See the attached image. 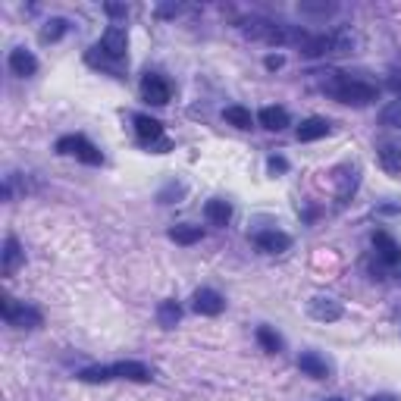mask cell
I'll use <instances>...</instances> for the list:
<instances>
[{"label":"cell","mask_w":401,"mask_h":401,"mask_svg":"<svg viewBox=\"0 0 401 401\" xmlns=\"http://www.w3.org/2000/svg\"><path fill=\"white\" fill-rule=\"evenodd\" d=\"M326 401H345V398H326Z\"/></svg>","instance_id":"4dcf8cb0"},{"label":"cell","mask_w":401,"mask_h":401,"mask_svg":"<svg viewBox=\"0 0 401 401\" xmlns=\"http://www.w3.org/2000/svg\"><path fill=\"white\" fill-rule=\"evenodd\" d=\"M10 70H13V75H22V79H28V75L38 72V60H35V54H28L26 48H16V50L10 54Z\"/></svg>","instance_id":"8fae6325"},{"label":"cell","mask_w":401,"mask_h":401,"mask_svg":"<svg viewBox=\"0 0 401 401\" xmlns=\"http://www.w3.org/2000/svg\"><path fill=\"white\" fill-rule=\"evenodd\" d=\"M298 370H301V373H307V376H314V380H326V376L332 373V367L320 358V354H314V351L301 354V358H298Z\"/></svg>","instance_id":"30bf717a"},{"label":"cell","mask_w":401,"mask_h":401,"mask_svg":"<svg viewBox=\"0 0 401 401\" xmlns=\"http://www.w3.org/2000/svg\"><path fill=\"white\" fill-rule=\"evenodd\" d=\"M307 314L314 317V320H320V323H332V320H339V317H342V304H339V301H332V298H314L307 304Z\"/></svg>","instance_id":"9c48e42d"},{"label":"cell","mask_w":401,"mask_h":401,"mask_svg":"<svg viewBox=\"0 0 401 401\" xmlns=\"http://www.w3.org/2000/svg\"><path fill=\"white\" fill-rule=\"evenodd\" d=\"M192 307L198 310V314H204V317H216V314H223L226 301H223V295L214 292V289H198L194 292V298H192Z\"/></svg>","instance_id":"8992f818"},{"label":"cell","mask_w":401,"mask_h":401,"mask_svg":"<svg viewBox=\"0 0 401 401\" xmlns=\"http://www.w3.org/2000/svg\"><path fill=\"white\" fill-rule=\"evenodd\" d=\"M57 150H60V154L79 157V160L88 163V166H101L104 163V154L85 138V135H63V138L57 141Z\"/></svg>","instance_id":"7a4b0ae2"},{"label":"cell","mask_w":401,"mask_h":401,"mask_svg":"<svg viewBox=\"0 0 401 401\" xmlns=\"http://www.w3.org/2000/svg\"><path fill=\"white\" fill-rule=\"evenodd\" d=\"M135 132H138L141 141H157L163 138V123L154 116H135Z\"/></svg>","instance_id":"2e32d148"},{"label":"cell","mask_w":401,"mask_h":401,"mask_svg":"<svg viewBox=\"0 0 401 401\" xmlns=\"http://www.w3.org/2000/svg\"><path fill=\"white\" fill-rule=\"evenodd\" d=\"M22 263H26V251L19 248L16 238H6V241H4V273H6V276L16 273Z\"/></svg>","instance_id":"4fadbf2b"},{"label":"cell","mask_w":401,"mask_h":401,"mask_svg":"<svg viewBox=\"0 0 401 401\" xmlns=\"http://www.w3.org/2000/svg\"><path fill=\"white\" fill-rule=\"evenodd\" d=\"M79 380L82 383H110L113 370L110 367H85V370H79Z\"/></svg>","instance_id":"cb8c5ba5"},{"label":"cell","mask_w":401,"mask_h":401,"mask_svg":"<svg viewBox=\"0 0 401 401\" xmlns=\"http://www.w3.org/2000/svg\"><path fill=\"white\" fill-rule=\"evenodd\" d=\"M254 245L260 248V251H267V254H282V251H289L292 238L285 236V232L263 229V232H257V236H254Z\"/></svg>","instance_id":"52a82bcc"},{"label":"cell","mask_w":401,"mask_h":401,"mask_svg":"<svg viewBox=\"0 0 401 401\" xmlns=\"http://www.w3.org/2000/svg\"><path fill=\"white\" fill-rule=\"evenodd\" d=\"M107 13H110V16H126V6H116V4H107Z\"/></svg>","instance_id":"4316f807"},{"label":"cell","mask_w":401,"mask_h":401,"mask_svg":"<svg viewBox=\"0 0 401 401\" xmlns=\"http://www.w3.org/2000/svg\"><path fill=\"white\" fill-rule=\"evenodd\" d=\"M373 245H376V251H380V257L385 263H401V248L385 236V232H373Z\"/></svg>","instance_id":"e0dca14e"},{"label":"cell","mask_w":401,"mask_h":401,"mask_svg":"<svg viewBox=\"0 0 401 401\" xmlns=\"http://www.w3.org/2000/svg\"><path fill=\"white\" fill-rule=\"evenodd\" d=\"M257 342H260V348H263V351H270V354H279V351H282V339H279L270 326H260V329H257Z\"/></svg>","instance_id":"603a6c76"},{"label":"cell","mask_w":401,"mask_h":401,"mask_svg":"<svg viewBox=\"0 0 401 401\" xmlns=\"http://www.w3.org/2000/svg\"><path fill=\"white\" fill-rule=\"evenodd\" d=\"M270 170H285V160L282 157H270Z\"/></svg>","instance_id":"83f0119b"},{"label":"cell","mask_w":401,"mask_h":401,"mask_svg":"<svg viewBox=\"0 0 401 401\" xmlns=\"http://www.w3.org/2000/svg\"><path fill=\"white\" fill-rule=\"evenodd\" d=\"M223 119H226L229 126H236V128H251V126H254L251 110H245V107H226Z\"/></svg>","instance_id":"44dd1931"},{"label":"cell","mask_w":401,"mask_h":401,"mask_svg":"<svg viewBox=\"0 0 401 401\" xmlns=\"http://www.w3.org/2000/svg\"><path fill=\"white\" fill-rule=\"evenodd\" d=\"M4 320L10 323V326H19V329H38L41 326V314H38L35 307H28L26 301H16L6 295L4 298Z\"/></svg>","instance_id":"3957f363"},{"label":"cell","mask_w":401,"mask_h":401,"mask_svg":"<svg viewBox=\"0 0 401 401\" xmlns=\"http://www.w3.org/2000/svg\"><path fill=\"white\" fill-rule=\"evenodd\" d=\"M282 63H285V60L279 57V54H270L267 60H263V66H267V70H279V66H282Z\"/></svg>","instance_id":"484cf974"},{"label":"cell","mask_w":401,"mask_h":401,"mask_svg":"<svg viewBox=\"0 0 401 401\" xmlns=\"http://www.w3.org/2000/svg\"><path fill=\"white\" fill-rule=\"evenodd\" d=\"M370 401H398V398H392V395H373Z\"/></svg>","instance_id":"f1b7e54d"},{"label":"cell","mask_w":401,"mask_h":401,"mask_svg":"<svg viewBox=\"0 0 401 401\" xmlns=\"http://www.w3.org/2000/svg\"><path fill=\"white\" fill-rule=\"evenodd\" d=\"M383 123H385V126L401 128V101H395L392 107H385V110H383Z\"/></svg>","instance_id":"d4e9b609"},{"label":"cell","mask_w":401,"mask_h":401,"mask_svg":"<svg viewBox=\"0 0 401 401\" xmlns=\"http://www.w3.org/2000/svg\"><path fill=\"white\" fill-rule=\"evenodd\" d=\"M113 380H128V383H150V370L138 361H119V364H110Z\"/></svg>","instance_id":"ba28073f"},{"label":"cell","mask_w":401,"mask_h":401,"mask_svg":"<svg viewBox=\"0 0 401 401\" xmlns=\"http://www.w3.org/2000/svg\"><path fill=\"white\" fill-rule=\"evenodd\" d=\"M389 85H392V88H395V94H401V79H392V82H389Z\"/></svg>","instance_id":"f546056e"},{"label":"cell","mask_w":401,"mask_h":401,"mask_svg":"<svg viewBox=\"0 0 401 401\" xmlns=\"http://www.w3.org/2000/svg\"><path fill=\"white\" fill-rule=\"evenodd\" d=\"M66 28H70V22H66V19H48V22H44V28H41V41L44 44L60 41V38L66 35Z\"/></svg>","instance_id":"7402d4cb"},{"label":"cell","mask_w":401,"mask_h":401,"mask_svg":"<svg viewBox=\"0 0 401 401\" xmlns=\"http://www.w3.org/2000/svg\"><path fill=\"white\" fill-rule=\"evenodd\" d=\"M257 119H260V126L270 128V132H282V128L289 126V113H285L282 107H263L260 113H257Z\"/></svg>","instance_id":"5bb4252c"},{"label":"cell","mask_w":401,"mask_h":401,"mask_svg":"<svg viewBox=\"0 0 401 401\" xmlns=\"http://www.w3.org/2000/svg\"><path fill=\"white\" fill-rule=\"evenodd\" d=\"M179 317H182V307H179L176 301H163V304L157 307V320H160L163 329H172V326H176Z\"/></svg>","instance_id":"ac0fdd59"},{"label":"cell","mask_w":401,"mask_h":401,"mask_svg":"<svg viewBox=\"0 0 401 401\" xmlns=\"http://www.w3.org/2000/svg\"><path fill=\"white\" fill-rule=\"evenodd\" d=\"M326 135H329V123L320 116L304 119V123L298 126V141H317V138H326Z\"/></svg>","instance_id":"9a60e30c"},{"label":"cell","mask_w":401,"mask_h":401,"mask_svg":"<svg viewBox=\"0 0 401 401\" xmlns=\"http://www.w3.org/2000/svg\"><path fill=\"white\" fill-rule=\"evenodd\" d=\"M141 97H145L148 104H154V107H163V104H170L172 88H170V82H166L163 75L148 72L145 79H141Z\"/></svg>","instance_id":"5b68a950"},{"label":"cell","mask_w":401,"mask_h":401,"mask_svg":"<svg viewBox=\"0 0 401 401\" xmlns=\"http://www.w3.org/2000/svg\"><path fill=\"white\" fill-rule=\"evenodd\" d=\"M329 94L342 104H354V107H367L380 97V88L370 85V82H361V79H351V75H339L336 82L329 85Z\"/></svg>","instance_id":"6da1fadb"},{"label":"cell","mask_w":401,"mask_h":401,"mask_svg":"<svg viewBox=\"0 0 401 401\" xmlns=\"http://www.w3.org/2000/svg\"><path fill=\"white\" fill-rule=\"evenodd\" d=\"M97 50H101L104 57H110V60H116V63H123V60H126V50H128L126 28L110 26L107 32L101 35V44H97Z\"/></svg>","instance_id":"277c9868"},{"label":"cell","mask_w":401,"mask_h":401,"mask_svg":"<svg viewBox=\"0 0 401 401\" xmlns=\"http://www.w3.org/2000/svg\"><path fill=\"white\" fill-rule=\"evenodd\" d=\"M204 216H207V223L210 226H229V219H232V207H229V201H207L204 204Z\"/></svg>","instance_id":"7c38bea8"},{"label":"cell","mask_w":401,"mask_h":401,"mask_svg":"<svg viewBox=\"0 0 401 401\" xmlns=\"http://www.w3.org/2000/svg\"><path fill=\"white\" fill-rule=\"evenodd\" d=\"M380 166L385 172H392V176H398V172H401V150L392 148V145L380 148Z\"/></svg>","instance_id":"d6986e66"},{"label":"cell","mask_w":401,"mask_h":401,"mask_svg":"<svg viewBox=\"0 0 401 401\" xmlns=\"http://www.w3.org/2000/svg\"><path fill=\"white\" fill-rule=\"evenodd\" d=\"M170 238L176 245H194V241H201V226H172Z\"/></svg>","instance_id":"ffe728a7"}]
</instances>
